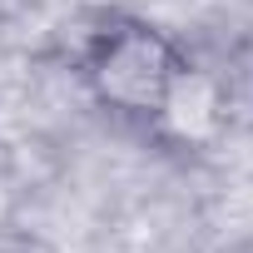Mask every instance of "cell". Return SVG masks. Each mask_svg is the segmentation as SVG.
Masks as SVG:
<instances>
[{"label": "cell", "mask_w": 253, "mask_h": 253, "mask_svg": "<svg viewBox=\"0 0 253 253\" xmlns=\"http://www.w3.org/2000/svg\"><path fill=\"white\" fill-rule=\"evenodd\" d=\"M75 75L99 114L124 129H154L189 84V55L164 25L144 15H104L84 35Z\"/></svg>", "instance_id": "1"}]
</instances>
